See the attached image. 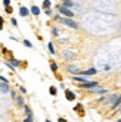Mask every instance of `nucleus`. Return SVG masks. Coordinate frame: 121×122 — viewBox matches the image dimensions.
<instances>
[{"instance_id": "nucleus-32", "label": "nucleus", "mask_w": 121, "mask_h": 122, "mask_svg": "<svg viewBox=\"0 0 121 122\" xmlns=\"http://www.w3.org/2000/svg\"><path fill=\"white\" fill-rule=\"evenodd\" d=\"M59 122H66V121H65V119H62V118H60V119H59Z\"/></svg>"}, {"instance_id": "nucleus-9", "label": "nucleus", "mask_w": 121, "mask_h": 122, "mask_svg": "<svg viewBox=\"0 0 121 122\" xmlns=\"http://www.w3.org/2000/svg\"><path fill=\"white\" fill-rule=\"evenodd\" d=\"M65 97H66L68 102H74V100H75V94H74L72 91H70V90H66V91H65Z\"/></svg>"}, {"instance_id": "nucleus-7", "label": "nucleus", "mask_w": 121, "mask_h": 122, "mask_svg": "<svg viewBox=\"0 0 121 122\" xmlns=\"http://www.w3.org/2000/svg\"><path fill=\"white\" fill-rule=\"evenodd\" d=\"M64 57L65 59H68V60H72V59H75V53H72V51H68V50H64Z\"/></svg>"}, {"instance_id": "nucleus-14", "label": "nucleus", "mask_w": 121, "mask_h": 122, "mask_svg": "<svg viewBox=\"0 0 121 122\" xmlns=\"http://www.w3.org/2000/svg\"><path fill=\"white\" fill-rule=\"evenodd\" d=\"M120 104H121V94H118V99H117L114 103H112V107L115 109V107H118V106H120Z\"/></svg>"}, {"instance_id": "nucleus-26", "label": "nucleus", "mask_w": 121, "mask_h": 122, "mask_svg": "<svg viewBox=\"0 0 121 122\" xmlns=\"http://www.w3.org/2000/svg\"><path fill=\"white\" fill-rule=\"evenodd\" d=\"M11 22H12L13 27H16V25H18V22H16V19H15V18H12V19H11Z\"/></svg>"}, {"instance_id": "nucleus-16", "label": "nucleus", "mask_w": 121, "mask_h": 122, "mask_svg": "<svg viewBox=\"0 0 121 122\" xmlns=\"http://www.w3.org/2000/svg\"><path fill=\"white\" fill-rule=\"evenodd\" d=\"M19 15L21 16H27L28 15V9H27V7H21V9H19Z\"/></svg>"}, {"instance_id": "nucleus-15", "label": "nucleus", "mask_w": 121, "mask_h": 122, "mask_svg": "<svg viewBox=\"0 0 121 122\" xmlns=\"http://www.w3.org/2000/svg\"><path fill=\"white\" fill-rule=\"evenodd\" d=\"M50 6H52V2L50 0H44V2H43V9H50Z\"/></svg>"}, {"instance_id": "nucleus-34", "label": "nucleus", "mask_w": 121, "mask_h": 122, "mask_svg": "<svg viewBox=\"0 0 121 122\" xmlns=\"http://www.w3.org/2000/svg\"><path fill=\"white\" fill-rule=\"evenodd\" d=\"M46 122H50V121H49V119H47V121H46Z\"/></svg>"}, {"instance_id": "nucleus-28", "label": "nucleus", "mask_w": 121, "mask_h": 122, "mask_svg": "<svg viewBox=\"0 0 121 122\" xmlns=\"http://www.w3.org/2000/svg\"><path fill=\"white\" fill-rule=\"evenodd\" d=\"M3 5L5 6H11V0H3Z\"/></svg>"}, {"instance_id": "nucleus-3", "label": "nucleus", "mask_w": 121, "mask_h": 122, "mask_svg": "<svg viewBox=\"0 0 121 122\" xmlns=\"http://www.w3.org/2000/svg\"><path fill=\"white\" fill-rule=\"evenodd\" d=\"M62 6L68 7V9H78V7H80V5L75 3V2H72V0H64V2H62Z\"/></svg>"}, {"instance_id": "nucleus-35", "label": "nucleus", "mask_w": 121, "mask_h": 122, "mask_svg": "<svg viewBox=\"0 0 121 122\" xmlns=\"http://www.w3.org/2000/svg\"><path fill=\"white\" fill-rule=\"evenodd\" d=\"M120 112H121V109H120Z\"/></svg>"}, {"instance_id": "nucleus-27", "label": "nucleus", "mask_w": 121, "mask_h": 122, "mask_svg": "<svg viewBox=\"0 0 121 122\" xmlns=\"http://www.w3.org/2000/svg\"><path fill=\"white\" fill-rule=\"evenodd\" d=\"M6 12H7V13H12L13 10H12V7H11V6H6Z\"/></svg>"}, {"instance_id": "nucleus-22", "label": "nucleus", "mask_w": 121, "mask_h": 122, "mask_svg": "<svg viewBox=\"0 0 121 122\" xmlns=\"http://www.w3.org/2000/svg\"><path fill=\"white\" fill-rule=\"evenodd\" d=\"M24 110H25V113H27V115H33V113H31V109H30L28 106H24Z\"/></svg>"}, {"instance_id": "nucleus-25", "label": "nucleus", "mask_w": 121, "mask_h": 122, "mask_svg": "<svg viewBox=\"0 0 121 122\" xmlns=\"http://www.w3.org/2000/svg\"><path fill=\"white\" fill-rule=\"evenodd\" d=\"M44 13H46L47 16H50V15L53 13V12H52V9H46V10H44Z\"/></svg>"}, {"instance_id": "nucleus-19", "label": "nucleus", "mask_w": 121, "mask_h": 122, "mask_svg": "<svg viewBox=\"0 0 121 122\" xmlns=\"http://www.w3.org/2000/svg\"><path fill=\"white\" fill-rule=\"evenodd\" d=\"M47 47H49V51H50V53H52V55H55V49H53V44H52V43H49V46H47Z\"/></svg>"}, {"instance_id": "nucleus-20", "label": "nucleus", "mask_w": 121, "mask_h": 122, "mask_svg": "<svg viewBox=\"0 0 121 122\" xmlns=\"http://www.w3.org/2000/svg\"><path fill=\"white\" fill-rule=\"evenodd\" d=\"M33 119H34V118H33V115H27V118L24 119V122H33Z\"/></svg>"}, {"instance_id": "nucleus-11", "label": "nucleus", "mask_w": 121, "mask_h": 122, "mask_svg": "<svg viewBox=\"0 0 121 122\" xmlns=\"http://www.w3.org/2000/svg\"><path fill=\"white\" fill-rule=\"evenodd\" d=\"M0 91H2V93H7V91H9V85H7L6 82L0 84Z\"/></svg>"}, {"instance_id": "nucleus-17", "label": "nucleus", "mask_w": 121, "mask_h": 122, "mask_svg": "<svg viewBox=\"0 0 121 122\" xmlns=\"http://www.w3.org/2000/svg\"><path fill=\"white\" fill-rule=\"evenodd\" d=\"M49 93H50L52 96H56V93H58V90H56V87H53V85H52L50 88H49Z\"/></svg>"}, {"instance_id": "nucleus-24", "label": "nucleus", "mask_w": 121, "mask_h": 122, "mask_svg": "<svg viewBox=\"0 0 121 122\" xmlns=\"http://www.w3.org/2000/svg\"><path fill=\"white\" fill-rule=\"evenodd\" d=\"M24 44H25V46H27V47H30V49L33 47V44H31V43H30L28 40H24Z\"/></svg>"}, {"instance_id": "nucleus-33", "label": "nucleus", "mask_w": 121, "mask_h": 122, "mask_svg": "<svg viewBox=\"0 0 121 122\" xmlns=\"http://www.w3.org/2000/svg\"><path fill=\"white\" fill-rule=\"evenodd\" d=\"M3 30V25H0V31H2Z\"/></svg>"}, {"instance_id": "nucleus-4", "label": "nucleus", "mask_w": 121, "mask_h": 122, "mask_svg": "<svg viewBox=\"0 0 121 122\" xmlns=\"http://www.w3.org/2000/svg\"><path fill=\"white\" fill-rule=\"evenodd\" d=\"M98 71H96V68H89V69H86V71H81L80 75H84V76H89V75H94Z\"/></svg>"}, {"instance_id": "nucleus-13", "label": "nucleus", "mask_w": 121, "mask_h": 122, "mask_svg": "<svg viewBox=\"0 0 121 122\" xmlns=\"http://www.w3.org/2000/svg\"><path fill=\"white\" fill-rule=\"evenodd\" d=\"M16 103H18V106H19V107H24V106H25L24 99L21 97V96H18V97H16Z\"/></svg>"}, {"instance_id": "nucleus-21", "label": "nucleus", "mask_w": 121, "mask_h": 122, "mask_svg": "<svg viewBox=\"0 0 121 122\" xmlns=\"http://www.w3.org/2000/svg\"><path fill=\"white\" fill-rule=\"evenodd\" d=\"M11 63H12L13 66H18V65H19V60H16V59H11Z\"/></svg>"}, {"instance_id": "nucleus-2", "label": "nucleus", "mask_w": 121, "mask_h": 122, "mask_svg": "<svg viewBox=\"0 0 121 122\" xmlns=\"http://www.w3.org/2000/svg\"><path fill=\"white\" fill-rule=\"evenodd\" d=\"M58 10H59V13L62 15V16H66V18H72V16H74V12L71 9H68V7L62 6V5L58 6Z\"/></svg>"}, {"instance_id": "nucleus-5", "label": "nucleus", "mask_w": 121, "mask_h": 122, "mask_svg": "<svg viewBox=\"0 0 121 122\" xmlns=\"http://www.w3.org/2000/svg\"><path fill=\"white\" fill-rule=\"evenodd\" d=\"M99 82L98 81H87V82H84V84H81V87H83V88H92V87H96Z\"/></svg>"}, {"instance_id": "nucleus-29", "label": "nucleus", "mask_w": 121, "mask_h": 122, "mask_svg": "<svg viewBox=\"0 0 121 122\" xmlns=\"http://www.w3.org/2000/svg\"><path fill=\"white\" fill-rule=\"evenodd\" d=\"M0 80H2L3 82H6V84H7V82H9V81H7V80H6V78H5V76H2V75H0Z\"/></svg>"}, {"instance_id": "nucleus-18", "label": "nucleus", "mask_w": 121, "mask_h": 122, "mask_svg": "<svg viewBox=\"0 0 121 122\" xmlns=\"http://www.w3.org/2000/svg\"><path fill=\"white\" fill-rule=\"evenodd\" d=\"M50 68H52V71H53V72L58 71V65H56L55 62H52V63H50Z\"/></svg>"}, {"instance_id": "nucleus-23", "label": "nucleus", "mask_w": 121, "mask_h": 122, "mask_svg": "<svg viewBox=\"0 0 121 122\" xmlns=\"http://www.w3.org/2000/svg\"><path fill=\"white\" fill-rule=\"evenodd\" d=\"M52 32H53V36H55V37L59 36V30H58V28H53V30H52Z\"/></svg>"}, {"instance_id": "nucleus-30", "label": "nucleus", "mask_w": 121, "mask_h": 122, "mask_svg": "<svg viewBox=\"0 0 121 122\" xmlns=\"http://www.w3.org/2000/svg\"><path fill=\"white\" fill-rule=\"evenodd\" d=\"M11 96H12L13 99H16V93H15V91H11Z\"/></svg>"}, {"instance_id": "nucleus-12", "label": "nucleus", "mask_w": 121, "mask_h": 122, "mask_svg": "<svg viewBox=\"0 0 121 122\" xmlns=\"http://www.w3.org/2000/svg\"><path fill=\"white\" fill-rule=\"evenodd\" d=\"M31 13L36 15V16L40 15V7H38V6H33V7H31Z\"/></svg>"}, {"instance_id": "nucleus-31", "label": "nucleus", "mask_w": 121, "mask_h": 122, "mask_svg": "<svg viewBox=\"0 0 121 122\" xmlns=\"http://www.w3.org/2000/svg\"><path fill=\"white\" fill-rule=\"evenodd\" d=\"M3 24V18H2V16H0V25H2Z\"/></svg>"}, {"instance_id": "nucleus-10", "label": "nucleus", "mask_w": 121, "mask_h": 122, "mask_svg": "<svg viewBox=\"0 0 121 122\" xmlns=\"http://www.w3.org/2000/svg\"><path fill=\"white\" fill-rule=\"evenodd\" d=\"M74 80H75V81H78V82H81V84H84V82H87V81H89L86 76H80V75H75V76H74Z\"/></svg>"}, {"instance_id": "nucleus-1", "label": "nucleus", "mask_w": 121, "mask_h": 122, "mask_svg": "<svg viewBox=\"0 0 121 122\" xmlns=\"http://www.w3.org/2000/svg\"><path fill=\"white\" fill-rule=\"evenodd\" d=\"M59 21L62 22L64 25H66V27L72 28V30H77V28H78V24H77L75 21H72L71 18H66V16H60V19H59Z\"/></svg>"}, {"instance_id": "nucleus-8", "label": "nucleus", "mask_w": 121, "mask_h": 122, "mask_svg": "<svg viewBox=\"0 0 121 122\" xmlns=\"http://www.w3.org/2000/svg\"><path fill=\"white\" fill-rule=\"evenodd\" d=\"M66 69H68V72H70V74H75V75H80V72H81L77 66H72V65H70Z\"/></svg>"}, {"instance_id": "nucleus-6", "label": "nucleus", "mask_w": 121, "mask_h": 122, "mask_svg": "<svg viewBox=\"0 0 121 122\" xmlns=\"http://www.w3.org/2000/svg\"><path fill=\"white\" fill-rule=\"evenodd\" d=\"M89 91L90 93H99V94H105L106 93V90L105 88H100V87H92V88H89Z\"/></svg>"}]
</instances>
